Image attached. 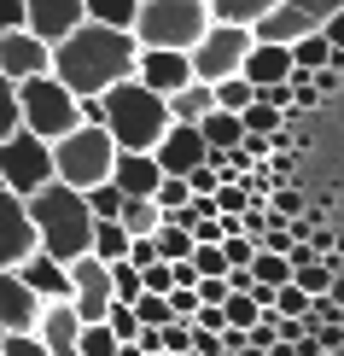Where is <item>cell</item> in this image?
<instances>
[{
    "label": "cell",
    "mask_w": 344,
    "mask_h": 356,
    "mask_svg": "<svg viewBox=\"0 0 344 356\" xmlns=\"http://www.w3.org/2000/svg\"><path fill=\"white\" fill-rule=\"evenodd\" d=\"M117 356H146L140 345H134V339H129V345H117Z\"/></svg>",
    "instance_id": "cell-38"
},
{
    "label": "cell",
    "mask_w": 344,
    "mask_h": 356,
    "mask_svg": "<svg viewBox=\"0 0 344 356\" xmlns=\"http://www.w3.org/2000/svg\"><path fill=\"white\" fill-rule=\"evenodd\" d=\"M239 135H268V146H275V135H280V111L263 106V99L239 106Z\"/></svg>",
    "instance_id": "cell-23"
},
{
    "label": "cell",
    "mask_w": 344,
    "mask_h": 356,
    "mask_svg": "<svg viewBox=\"0 0 344 356\" xmlns=\"http://www.w3.org/2000/svg\"><path fill=\"white\" fill-rule=\"evenodd\" d=\"M163 106H170V117H175V123H199V117L211 111L216 99H211V82H199V76H193V82H181V88H175V94H163Z\"/></svg>",
    "instance_id": "cell-20"
},
{
    "label": "cell",
    "mask_w": 344,
    "mask_h": 356,
    "mask_svg": "<svg viewBox=\"0 0 344 356\" xmlns=\"http://www.w3.org/2000/svg\"><path fill=\"white\" fill-rule=\"evenodd\" d=\"M76 24H82V0H24V29L41 35L47 47L58 35H70Z\"/></svg>",
    "instance_id": "cell-16"
},
{
    "label": "cell",
    "mask_w": 344,
    "mask_h": 356,
    "mask_svg": "<svg viewBox=\"0 0 344 356\" xmlns=\"http://www.w3.org/2000/svg\"><path fill=\"white\" fill-rule=\"evenodd\" d=\"M251 53V29L245 24H204V35L187 47V65L199 82H222V76H239V65H245Z\"/></svg>",
    "instance_id": "cell-7"
},
{
    "label": "cell",
    "mask_w": 344,
    "mask_h": 356,
    "mask_svg": "<svg viewBox=\"0 0 344 356\" xmlns=\"http://www.w3.org/2000/svg\"><path fill=\"white\" fill-rule=\"evenodd\" d=\"M65 269H70V304H76V316L82 321H99V316H106V304H111V269L94 257V251L70 257Z\"/></svg>",
    "instance_id": "cell-10"
},
{
    "label": "cell",
    "mask_w": 344,
    "mask_h": 356,
    "mask_svg": "<svg viewBox=\"0 0 344 356\" xmlns=\"http://www.w3.org/2000/svg\"><path fill=\"white\" fill-rule=\"evenodd\" d=\"M47 58H53V47L41 35H29V29H0V76H12V82L41 76Z\"/></svg>",
    "instance_id": "cell-14"
},
{
    "label": "cell",
    "mask_w": 344,
    "mask_h": 356,
    "mask_svg": "<svg viewBox=\"0 0 344 356\" xmlns=\"http://www.w3.org/2000/svg\"><path fill=\"white\" fill-rule=\"evenodd\" d=\"M211 24V6L204 0H134V47H193Z\"/></svg>",
    "instance_id": "cell-4"
},
{
    "label": "cell",
    "mask_w": 344,
    "mask_h": 356,
    "mask_svg": "<svg viewBox=\"0 0 344 356\" xmlns=\"http://www.w3.org/2000/svg\"><path fill=\"white\" fill-rule=\"evenodd\" d=\"M239 152H245L251 164H263L268 158V135H239Z\"/></svg>",
    "instance_id": "cell-36"
},
{
    "label": "cell",
    "mask_w": 344,
    "mask_h": 356,
    "mask_svg": "<svg viewBox=\"0 0 344 356\" xmlns=\"http://www.w3.org/2000/svg\"><path fill=\"white\" fill-rule=\"evenodd\" d=\"M0 29H24V0H0Z\"/></svg>",
    "instance_id": "cell-37"
},
{
    "label": "cell",
    "mask_w": 344,
    "mask_h": 356,
    "mask_svg": "<svg viewBox=\"0 0 344 356\" xmlns=\"http://www.w3.org/2000/svg\"><path fill=\"white\" fill-rule=\"evenodd\" d=\"M204 6H211L216 24H245V29H251L268 6H275V0H204Z\"/></svg>",
    "instance_id": "cell-22"
},
{
    "label": "cell",
    "mask_w": 344,
    "mask_h": 356,
    "mask_svg": "<svg viewBox=\"0 0 344 356\" xmlns=\"http://www.w3.org/2000/svg\"><path fill=\"white\" fill-rule=\"evenodd\" d=\"M82 18L111 24V29H129L134 24V0H82Z\"/></svg>",
    "instance_id": "cell-24"
},
{
    "label": "cell",
    "mask_w": 344,
    "mask_h": 356,
    "mask_svg": "<svg viewBox=\"0 0 344 356\" xmlns=\"http://www.w3.org/2000/svg\"><path fill=\"white\" fill-rule=\"evenodd\" d=\"M76 123H82L76 94H70L53 70L18 82V129H29V135H41V140H58L65 129H76Z\"/></svg>",
    "instance_id": "cell-6"
},
{
    "label": "cell",
    "mask_w": 344,
    "mask_h": 356,
    "mask_svg": "<svg viewBox=\"0 0 344 356\" xmlns=\"http://www.w3.org/2000/svg\"><path fill=\"white\" fill-rule=\"evenodd\" d=\"M0 356H47L35 333H0Z\"/></svg>",
    "instance_id": "cell-35"
},
{
    "label": "cell",
    "mask_w": 344,
    "mask_h": 356,
    "mask_svg": "<svg viewBox=\"0 0 344 356\" xmlns=\"http://www.w3.org/2000/svg\"><path fill=\"white\" fill-rule=\"evenodd\" d=\"M18 129V82L0 76V135H12Z\"/></svg>",
    "instance_id": "cell-34"
},
{
    "label": "cell",
    "mask_w": 344,
    "mask_h": 356,
    "mask_svg": "<svg viewBox=\"0 0 344 356\" xmlns=\"http://www.w3.org/2000/svg\"><path fill=\"white\" fill-rule=\"evenodd\" d=\"M245 269H251V280H268V286H280V280H292V269H286V257H280V251H251V263H245Z\"/></svg>",
    "instance_id": "cell-27"
},
{
    "label": "cell",
    "mask_w": 344,
    "mask_h": 356,
    "mask_svg": "<svg viewBox=\"0 0 344 356\" xmlns=\"http://www.w3.org/2000/svg\"><path fill=\"white\" fill-rule=\"evenodd\" d=\"M158 216H163V211H158L152 199H123V204H117V222H123L129 234H152Z\"/></svg>",
    "instance_id": "cell-25"
},
{
    "label": "cell",
    "mask_w": 344,
    "mask_h": 356,
    "mask_svg": "<svg viewBox=\"0 0 344 356\" xmlns=\"http://www.w3.org/2000/svg\"><path fill=\"white\" fill-rule=\"evenodd\" d=\"M99 129H106L117 146H129V152H152V140L170 129V106H163V94H152V88L129 70L123 82L99 88Z\"/></svg>",
    "instance_id": "cell-3"
},
{
    "label": "cell",
    "mask_w": 344,
    "mask_h": 356,
    "mask_svg": "<svg viewBox=\"0 0 344 356\" xmlns=\"http://www.w3.org/2000/svg\"><path fill=\"white\" fill-rule=\"evenodd\" d=\"M12 269H18V280L35 292V298H70V269H65L58 257H47L41 245L29 251V257H18Z\"/></svg>",
    "instance_id": "cell-17"
},
{
    "label": "cell",
    "mask_w": 344,
    "mask_h": 356,
    "mask_svg": "<svg viewBox=\"0 0 344 356\" xmlns=\"http://www.w3.org/2000/svg\"><path fill=\"white\" fill-rule=\"evenodd\" d=\"M76 356H117V333L106 321H82V339H76Z\"/></svg>",
    "instance_id": "cell-26"
},
{
    "label": "cell",
    "mask_w": 344,
    "mask_h": 356,
    "mask_svg": "<svg viewBox=\"0 0 344 356\" xmlns=\"http://www.w3.org/2000/svg\"><path fill=\"white\" fill-rule=\"evenodd\" d=\"M211 99L222 111H239V106H251V82L245 76H222V82H211Z\"/></svg>",
    "instance_id": "cell-28"
},
{
    "label": "cell",
    "mask_w": 344,
    "mask_h": 356,
    "mask_svg": "<svg viewBox=\"0 0 344 356\" xmlns=\"http://www.w3.org/2000/svg\"><path fill=\"white\" fill-rule=\"evenodd\" d=\"M134 76L152 94H175L181 82H193V65L181 47H134Z\"/></svg>",
    "instance_id": "cell-13"
},
{
    "label": "cell",
    "mask_w": 344,
    "mask_h": 356,
    "mask_svg": "<svg viewBox=\"0 0 344 356\" xmlns=\"http://www.w3.org/2000/svg\"><path fill=\"white\" fill-rule=\"evenodd\" d=\"M47 70L70 88V94H99V88L123 82L129 70H134V35H129V29H111V24L82 18L70 35L53 41Z\"/></svg>",
    "instance_id": "cell-1"
},
{
    "label": "cell",
    "mask_w": 344,
    "mask_h": 356,
    "mask_svg": "<svg viewBox=\"0 0 344 356\" xmlns=\"http://www.w3.org/2000/svg\"><path fill=\"white\" fill-rule=\"evenodd\" d=\"M41 181H53V152H47V140L29 135V129L0 135V187H12L18 199H29Z\"/></svg>",
    "instance_id": "cell-8"
},
{
    "label": "cell",
    "mask_w": 344,
    "mask_h": 356,
    "mask_svg": "<svg viewBox=\"0 0 344 356\" xmlns=\"http://www.w3.org/2000/svg\"><path fill=\"white\" fill-rule=\"evenodd\" d=\"M204 152H211V146H204L199 123H175V117H170V129L152 140V164L163 175H187L193 164H204Z\"/></svg>",
    "instance_id": "cell-12"
},
{
    "label": "cell",
    "mask_w": 344,
    "mask_h": 356,
    "mask_svg": "<svg viewBox=\"0 0 344 356\" xmlns=\"http://www.w3.org/2000/svg\"><path fill=\"white\" fill-rule=\"evenodd\" d=\"M29 211V228H35V245L47 257L70 263L88 251V234H94V211H88L82 187H65V181H41L35 193L24 199Z\"/></svg>",
    "instance_id": "cell-2"
},
{
    "label": "cell",
    "mask_w": 344,
    "mask_h": 356,
    "mask_svg": "<svg viewBox=\"0 0 344 356\" xmlns=\"http://www.w3.org/2000/svg\"><path fill=\"white\" fill-rule=\"evenodd\" d=\"M304 304H309V292L292 286V280H280L275 298H268V309H275V316H304Z\"/></svg>",
    "instance_id": "cell-32"
},
{
    "label": "cell",
    "mask_w": 344,
    "mask_h": 356,
    "mask_svg": "<svg viewBox=\"0 0 344 356\" xmlns=\"http://www.w3.org/2000/svg\"><path fill=\"white\" fill-rule=\"evenodd\" d=\"M47 152H53V181H65V187H94V181H106V175H111L117 140H111L99 123H76V129H65L58 140H47Z\"/></svg>",
    "instance_id": "cell-5"
},
{
    "label": "cell",
    "mask_w": 344,
    "mask_h": 356,
    "mask_svg": "<svg viewBox=\"0 0 344 356\" xmlns=\"http://www.w3.org/2000/svg\"><path fill=\"white\" fill-rule=\"evenodd\" d=\"M152 251H158L163 263H181L187 251H193V234H187L175 216H158V228H152Z\"/></svg>",
    "instance_id": "cell-21"
},
{
    "label": "cell",
    "mask_w": 344,
    "mask_h": 356,
    "mask_svg": "<svg viewBox=\"0 0 344 356\" xmlns=\"http://www.w3.org/2000/svg\"><path fill=\"white\" fill-rule=\"evenodd\" d=\"M187 263H193V275H222V269H228V263H222V245H216V240H193Z\"/></svg>",
    "instance_id": "cell-30"
},
{
    "label": "cell",
    "mask_w": 344,
    "mask_h": 356,
    "mask_svg": "<svg viewBox=\"0 0 344 356\" xmlns=\"http://www.w3.org/2000/svg\"><path fill=\"white\" fill-rule=\"evenodd\" d=\"M82 199H88V211H94V216H117L123 193H117L111 181H94V187H82Z\"/></svg>",
    "instance_id": "cell-33"
},
{
    "label": "cell",
    "mask_w": 344,
    "mask_h": 356,
    "mask_svg": "<svg viewBox=\"0 0 344 356\" xmlns=\"http://www.w3.org/2000/svg\"><path fill=\"white\" fill-rule=\"evenodd\" d=\"M286 70H292V53H286V41H251V53H245V65H239V76L251 82V94L268 82H286Z\"/></svg>",
    "instance_id": "cell-19"
},
{
    "label": "cell",
    "mask_w": 344,
    "mask_h": 356,
    "mask_svg": "<svg viewBox=\"0 0 344 356\" xmlns=\"http://www.w3.org/2000/svg\"><path fill=\"white\" fill-rule=\"evenodd\" d=\"M187 199H193V193H187V175H158V187H152V204H158V211H181Z\"/></svg>",
    "instance_id": "cell-29"
},
{
    "label": "cell",
    "mask_w": 344,
    "mask_h": 356,
    "mask_svg": "<svg viewBox=\"0 0 344 356\" xmlns=\"http://www.w3.org/2000/svg\"><path fill=\"white\" fill-rule=\"evenodd\" d=\"M344 0H275L257 24H251V41H297L309 29H321Z\"/></svg>",
    "instance_id": "cell-9"
},
{
    "label": "cell",
    "mask_w": 344,
    "mask_h": 356,
    "mask_svg": "<svg viewBox=\"0 0 344 356\" xmlns=\"http://www.w3.org/2000/svg\"><path fill=\"white\" fill-rule=\"evenodd\" d=\"M106 269H111V298H134V292H140V269H134V263L129 257H117V263H106Z\"/></svg>",
    "instance_id": "cell-31"
},
{
    "label": "cell",
    "mask_w": 344,
    "mask_h": 356,
    "mask_svg": "<svg viewBox=\"0 0 344 356\" xmlns=\"http://www.w3.org/2000/svg\"><path fill=\"white\" fill-rule=\"evenodd\" d=\"M41 339V350L47 356H76V339H82V316L70 298H41L35 309V327H29Z\"/></svg>",
    "instance_id": "cell-11"
},
{
    "label": "cell",
    "mask_w": 344,
    "mask_h": 356,
    "mask_svg": "<svg viewBox=\"0 0 344 356\" xmlns=\"http://www.w3.org/2000/svg\"><path fill=\"white\" fill-rule=\"evenodd\" d=\"M41 298L18 280V269H0V333H29Z\"/></svg>",
    "instance_id": "cell-18"
},
{
    "label": "cell",
    "mask_w": 344,
    "mask_h": 356,
    "mask_svg": "<svg viewBox=\"0 0 344 356\" xmlns=\"http://www.w3.org/2000/svg\"><path fill=\"white\" fill-rule=\"evenodd\" d=\"M35 251V228H29V211L12 187H0V269H12L18 257Z\"/></svg>",
    "instance_id": "cell-15"
}]
</instances>
